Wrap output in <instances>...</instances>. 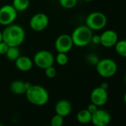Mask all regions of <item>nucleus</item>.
Listing matches in <instances>:
<instances>
[{"mask_svg": "<svg viewBox=\"0 0 126 126\" xmlns=\"http://www.w3.org/2000/svg\"><path fill=\"white\" fill-rule=\"evenodd\" d=\"M2 39L9 47H19L25 41V31L21 25L13 23L2 31Z\"/></svg>", "mask_w": 126, "mask_h": 126, "instance_id": "1", "label": "nucleus"}, {"mask_svg": "<svg viewBox=\"0 0 126 126\" xmlns=\"http://www.w3.org/2000/svg\"><path fill=\"white\" fill-rule=\"evenodd\" d=\"M125 84H126V74H125Z\"/></svg>", "mask_w": 126, "mask_h": 126, "instance_id": "32", "label": "nucleus"}, {"mask_svg": "<svg viewBox=\"0 0 126 126\" xmlns=\"http://www.w3.org/2000/svg\"><path fill=\"white\" fill-rule=\"evenodd\" d=\"M3 41V39H2V31H0V42Z\"/></svg>", "mask_w": 126, "mask_h": 126, "instance_id": "29", "label": "nucleus"}, {"mask_svg": "<svg viewBox=\"0 0 126 126\" xmlns=\"http://www.w3.org/2000/svg\"><path fill=\"white\" fill-rule=\"evenodd\" d=\"M91 114H93V113H94L98 109H99V107L96 105H95V104H94V103H90L88 105V107H87V108H86Z\"/></svg>", "mask_w": 126, "mask_h": 126, "instance_id": "26", "label": "nucleus"}, {"mask_svg": "<svg viewBox=\"0 0 126 126\" xmlns=\"http://www.w3.org/2000/svg\"><path fill=\"white\" fill-rule=\"evenodd\" d=\"M64 117L56 114L54 115L50 120V126H62L63 122H64Z\"/></svg>", "mask_w": 126, "mask_h": 126, "instance_id": "22", "label": "nucleus"}, {"mask_svg": "<svg viewBox=\"0 0 126 126\" xmlns=\"http://www.w3.org/2000/svg\"><path fill=\"white\" fill-rule=\"evenodd\" d=\"M118 40V34L113 30H106L100 34V45L105 47H114Z\"/></svg>", "mask_w": 126, "mask_h": 126, "instance_id": "12", "label": "nucleus"}, {"mask_svg": "<svg viewBox=\"0 0 126 126\" xmlns=\"http://www.w3.org/2000/svg\"><path fill=\"white\" fill-rule=\"evenodd\" d=\"M99 87L107 91V90H108V87H109V85H108V84L106 82H102V83L100 85V86H99Z\"/></svg>", "mask_w": 126, "mask_h": 126, "instance_id": "28", "label": "nucleus"}, {"mask_svg": "<svg viewBox=\"0 0 126 126\" xmlns=\"http://www.w3.org/2000/svg\"><path fill=\"white\" fill-rule=\"evenodd\" d=\"M12 5L17 12H22L29 8L30 0H13Z\"/></svg>", "mask_w": 126, "mask_h": 126, "instance_id": "17", "label": "nucleus"}, {"mask_svg": "<svg viewBox=\"0 0 126 126\" xmlns=\"http://www.w3.org/2000/svg\"><path fill=\"white\" fill-rule=\"evenodd\" d=\"M5 55L9 61L15 62V60L21 56L20 50L19 49V47H9Z\"/></svg>", "mask_w": 126, "mask_h": 126, "instance_id": "18", "label": "nucleus"}, {"mask_svg": "<svg viewBox=\"0 0 126 126\" xmlns=\"http://www.w3.org/2000/svg\"><path fill=\"white\" fill-rule=\"evenodd\" d=\"M111 120L110 113L105 109H98L92 114L91 122L94 126H105L109 125Z\"/></svg>", "mask_w": 126, "mask_h": 126, "instance_id": "10", "label": "nucleus"}, {"mask_svg": "<svg viewBox=\"0 0 126 126\" xmlns=\"http://www.w3.org/2000/svg\"><path fill=\"white\" fill-rule=\"evenodd\" d=\"M55 61L60 66H64L67 65L68 62V56L67 53H58L55 57Z\"/></svg>", "mask_w": 126, "mask_h": 126, "instance_id": "20", "label": "nucleus"}, {"mask_svg": "<svg viewBox=\"0 0 126 126\" xmlns=\"http://www.w3.org/2000/svg\"><path fill=\"white\" fill-rule=\"evenodd\" d=\"M90 98L92 103L100 107L106 104L108 99V94L106 90L100 87H97L91 91Z\"/></svg>", "mask_w": 126, "mask_h": 126, "instance_id": "11", "label": "nucleus"}, {"mask_svg": "<svg viewBox=\"0 0 126 126\" xmlns=\"http://www.w3.org/2000/svg\"><path fill=\"white\" fill-rule=\"evenodd\" d=\"M26 98L29 102L34 105H45L49 100L47 91L39 85H32L25 92Z\"/></svg>", "mask_w": 126, "mask_h": 126, "instance_id": "2", "label": "nucleus"}, {"mask_svg": "<svg viewBox=\"0 0 126 126\" xmlns=\"http://www.w3.org/2000/svg\"><path fill=\"white\" fill-rule=\"evenodd\" d=\"M54 47L58 53H68L74 47V43L71 35L61 34L59 35L54 42Z\"/></svg>", "mask_w": 126, "mask_h": 126, "instance_id": "9", "label": "nucleus"}, {"mask_svg": "<svg viewBox=\"0 0 126 126\" xmlns=\"http://www.w3.org/2000/svg\"><path fill=\"white\" fill-rule=\"evenodd\" d=\"M93 31L86 25H80L77 27L72 32L71 36L74 45L82 47L88 45L91 42Z\"/></svg>", "mask_w": 126, "mask_h": 126, "instance_id": "3", "label": "nucleus"}, {"mask_svg": "<svg viewBox=\"0 0 126 126\" xmlns=\"http://www.w3.org/2000/svg\"><path fill=\"white\" fill-rule=\"evenodd\" d=\"M105 126H110V125H105Z\"/></svg>", "mask_w": 126, "mask_h": 126, "instance_id": "34", "label": "nucleus"}, {"mask_svg": "<svg viewBox=\"0 0 126 126\" xmlns=\"http://www.w3.org/2000/svg\"><path fill=\"white\" fill-rule=\"evenodd\" d=\"M33 61V64L37 68L45 70L53 65L55 58L51 52L47 50H41L34 54Z\"/></svg>", "mask_w": 126, "mask_h": 126, "instance_id": "6", "label": "nucleus"}, {"mask_svg": "<svg viewBox=\"0 0 126 126\" xmlns=\"http://www.w3.org/2000/svg\"><path fill=\"white\" fill-rule=\"evenodd\" d=\"M0 126H4V125H3L2 124H1V123H0Z\"/></svg>", "mask_w": 126, "mask_h": 126, "instance_id": "33", "label": "nucleus"}, {"mask_svg": "<svg viewBox=\"0 0 126 126\" xmlns=\"http://www.w3.org/2000/svg\"><path fill=\"white\" fill-rule=\"evenodd\" d=\"M10 90L16 95H22L25 94L27 91L25 88V82L19 79L13 81L10 85Z\"/></svg>", "mask_w": 126, "mask_h": 126, "instance_id": "15", "label": "nucleus"}, {"mask_svg": "<svg viewBox=\"0 0 126 126\" xmlns=\"http://www.w3.org/2000/svg\"><path fill=\"white\" fill-rule=\"evenodd\" d=\"M59 3L63 8L72 9L77 5V0H59Z\"/></svg>", "mask_w": 126, "mask_h": 126, "instance_id": "21", "label": "nucleus"}, {"mask_svg": "<svg viewBox=\"0 0 126 126\" xmlns=\"http://www.w3.org/2000/svg\"><path fill=\"white\" fill-rule=\"evenodd\" d=\"M108 19L106 16L99 11H94L88 15L85 19V25L91 31L102 30L107 25Z\"/></svg>", "mask_w": 126, "mask_h": 126, "instance_id": "5", "label": "nucleus"}, {"mask_svg": "<svg viewBox=\"0 0 126 126\" xmlns=\"http://www.w3.org/2000/svg\"><path fill=\"white\" fill-rule=\"evenodd\" d=\"M56 114L60 115L63 117L68 116L72 110V105L68 100L61 99L55 105Z\"/></svg>", "mask_w": 126, "mask_h": 126, "instance_id": "14", "label": "nucleus"}, {"mask_svg": "<svg viewBox=\"0 0 126 126\" xmlns=\"http://www.w3.org/2000/svg\"><path fill=\"white\" fill-rule=\"evenodd\" d=\"M95 66L98 74L103 78H110L113 77L118 69L116 62L110 58L99 59Z\"/></svg>", "mask_w": 126, "mask_h": 126, "instance_id": "4", "label": "nucleus"}, {"mask_svg": "<svg viewBox=\"0 0 126 126\" xmlns=\"http://www.w3.org/2000/svg\"><path fill=\"white\" fill-rule=\"evenodd\" d=\"M124 102H125V104L126 105V92L124 95Z\"/></svg>", "mask_w": 126, "mask_h": 126, "instance_id": "30", "label": "nucleus"}, {"mask_svg": "<svg viewBox=\"0 0 126 126\" xmlns=\"http://www.w3.org/2000/svg\"><path fill=\"white\" fill-rule=\"evenodd\" d=\"M85 2H93L94 0H84Z\"/></svg>", "mask_w": 126, "mask_h": 126, "instance_id": "31", "label": "nucleus"}, {"mask_svg": "<svg viewBox=\"0 0 126 126\" xmlns=\"http://www.w3.org/2000/svg\"><path fill=\"white\" fill-rule=\"evenodd\" d=\"M49 25V17L44 13H37L30 19L29 25L35 32H42Z\"/></svg>", "mask_w": 126, "mask_h": 126, "instance_id": "8", "label": "nucleus"}, {"mask_svg": "<svg viewBox=\"0 0 126 126\" xmlns=\"http://www.w3.org/2000/svg\"><path fill=\"white\" fill-rule=\"evenodd\" d=\"M16 68L22 72H28L32 69L33 66V61L27 56H19L15 60Z\"/></svg>", "mask_w": 126, "mask_h": 126, "instance_id": "13", "label": "nucleus"}, {"mask_svg": "<svg viewBox=\"0 0 126 126\" xmlns=\"http://www.w3.org/2000/svg\"><path fill=\"white\" fill-rule=\"evenodd\" d=\"M116 53L124 58H126V39L118 40L116 44L114 45Z\"/></svg>", "mask_w": 126, "mask_h": 126, "instance_id": "19", "label": "nucleus"}, {"mask_svg": "<svg viewBox=\"0 0 126 126\" xmlns=\"http://www.w3.org/2000/svg\"><path fill=\"white\" fill-rule=\"evenodd\" d=\"M91 118H92V114L87 109L80 110L77 115V119L78 122L83 125L91 122Z\"/></svg>", "mask_w": 126, "mask_h": 126, "instance_id": "16", "label": "nucleus"}, {"mask_svg": "<svg viewBox=\"0 0 126 126\" xmlns=\"http://www.w3.org/2000/svg\"></svg>", "mask_w": 126, "mask_h": 126, "instance_id": "35", "label": "nucleus"}, {"mask_svg": "<svg viewBox=\"0 0 126 126\" xmlns=\"http://www.w3.org/2000/svg\"><path fill=\"white\" fill-rule=\"evenodd\" d=\"M9 46L5 42H0V55H5L8 49Z\"/></svg>", "mask_w": 126, "mask_h": 126, "instance_id": "25", "label": "nucleus"}, {"mask_svg": "<svg viewBox=\"0 0 126 126\" xmlns=\"http://www.w3.org/2000/svg\"><path fill=\"white\" fill-rule=\"evenodd\" d=\"M86 60L90 65H96L97 64V62H99V58L95 53H89L86 57Z\"/></svg>", "mask_w": 126, "mask_h": 126, "instance_id": "23", "label": "nucleus"}, {"mask_svg": "<svg viewBox=\"0 0 126 126\" xmlns=\"http://www.w3.org/2000/svg\"><path fill=\"white\" fill-rule=\"evenodd\" d=\"M17 17V11L12 5H5L0 8V25L8 26L13 24Z\"/></svg>", "mask_w": 126, "mask_h": 126, "instance_id": "7", "label": "nucleus"}, {"mask_svg": "<svg viewBox=\"0 0 126 126\" xmlns=\"http://www.w3.org/2000/svg\"><path fill=\"white\" fill-rule=\"evenodd\" d=\"M91 42L94 45H99L100 44V35H94L91 38Z\"/></svg>", "mask_w": 126, "mask_h": 126, "instance_id": "27", "label": "nucleus"}, {"mask_svg": "<svg viewBox=\"0 0 126 126\" xmlns=\"http://www.w3.org/2000/svg\"><path fill=\"white\" fill-rule=\"evenodd\" d=\"M45 74L48 79H53L56 76V70L53 65L45 69Z\"/></svg>", "mask_w": 126, "mask_h": 126, "instance_id": "24", "label": "nucleus"}]
</instances>
